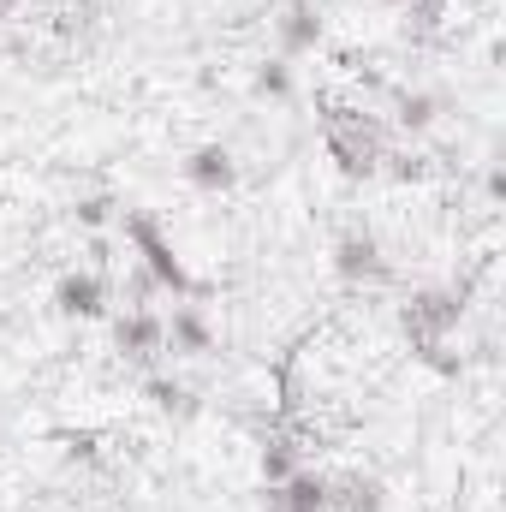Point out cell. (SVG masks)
Returning a JSON list of instances; mask_svg holds the SVG:
<instances>
[{
    "instance_id": "6da1fadb",
    "label": "cell",
    "mask_w": 506,
    "mask_h": 512,
    "mask_svg": "<svg viewBox=\"0 0 506 512\" xmlns=\"http://www.w3.org/2000/svg\"><path fill=\"white\" fill-rule=\"evenodd\" d=\"M459 322H465V292H459V286H417V292L399 304V328H405L411 352H417L429 370H441V376L459 370V358H453Z\"/></svg>"
},
{
    "instance_id": "7a4b0ae2",
    "label": "cell",
    "mask_w": 506,
    "mask_h": 512,
    "mask_svg": "<svg viewBox=\"0 0 506 512\" xmlns=\"http://www.w3.org/2000/svg\"><path fill=\"white\" fill-rule=\"evenodd\" d=\"M126 245L137 251V268L155 280V292H173L179 304H197V298H203V280L185 268V256L173 251L167 227H161L149 209H126Z\"/></svg>"
},
{
    "instance_id": "3957f363",
    "label": "cell",
    "mask_w": 506,
    "mask_h": 512,
    "mask_svg": "<svg viewBox=\"0 0 506 512\" xmlns=\"http://www.w3.org/2000/svg\"><path fill=\"white\" fill-rule=\"evenodd\" d=\"M328 155L340 161L346 179H376L381 161H387V143H381L376 120H364V114H340V120H328Z\"/></svg>"
},
{
    "instance_id": "277c9868",
    "label": "cell",
    "mask_w": 506,
    "mask_h": 512,
    "mask_svg": "<svg viewBox=\"0 0 506 512\" xmlns=\"http://www.w3.org/2000/svg\"><path fill=\"white\" fill-rule=\"evenodd\" d=\"M334 274H340L346 286H381V280H393L387 245H381L370 227H346V233L334 239Z\"/></svg>"
},
{
    "instance_id": "5b68a950",
    "label": "cell",
    "mask_w": 506,
    "mask_h": 512,
    "mask_svg": "<svg viewBox=\"0 0 506 512\" xmlns=\"http://www.w3.org/2000/svg\"><path fill=\"white\" fill-rule=\"evenodd\" d=\"M114 352H120L126 364H155V358L167 352V322H161L149 304H126V310L114 316Z\"/></svg>"
},
{
    "instance_id": "8992f818",
    "label": "cell",
    "mask_w": 506,
    "mask_h": 512,
    "mask_svg": "<svg viewBox=\"0 0 506 512\" xmlns=\"http://www.w3.org/2000/svg\"><path fill=\"white\" fill-rule=\"evenodd\" d=\"M54 310L66 322H102L108 316V280L96 268H66L54 280Z\"/></svg>"
},
{
    "instance_id": "52a82bcc",
    "label": "cell",
    "mask_w": 506,
    "mask_h": 512,
    "mask_svg": "<svg viewBox=\"0 0 506 512\" xmlns=\"http://www.w3.org/2000/svg\"><path fill=\"white\" fill-rule=\"evenodd\" d=\"M274 42H280V60H304L322 48V6L316 0H286L274 12Z\"/></svg>"
},
{
    "instance_id": "ba28073f",
    "label": "cell",
    "mask_w": 506,
    "mask_h": 512,
    "mask_svg": "<svg viewBox=\"0 0 506 512\" xmlns=\"http://www.w3.org/2000/svg\"><path fill=\"white\" fill-rule=\"evenodd\" d=\"M185 179H191V191L221 197V191L239 185V155H233L227 143H197V149L185 155Z\"/></svg>"
},
{
    "instance_id": "9c48e42d",
    "label": "cell",
    "mask_w": 506,
    "mask_h": 512,
    "mask_svg": "<svg viewBox=\"0 0 506 512\" xmlns=\"http://www.w3.org/2000/svg\"><path fill=\"white\" fill-rule=\"evenodd\" d=\"M262 512H334V507H328V477H322V471H310V465H298L286 483H268Z\"/></svg>"
},
{
    "instance_id": "30bf717a",
    "label": "cell",
    "mask_w": 506,
    "mask_h": 512,
    "mask_svg": "<svg viewBox=\"0 0 506 512\" xmlns=\"http://www.w3.org/2000/svg\"><path fill=\"white\" fill-rule=\"evenodd\" d=\"M328 507L334 512H387V483L376 471H340L328 477Z\"/></svg>"
},
{
    "instance_id": "8fae6325",
    "label": "cell",
    "mask_w": 506,
    "mask_h": 512,
    "mask_svg": "<svg viewBox=\"0 0 506 512\" xmlns=\"http://www.w3.org/2000/svg\"><path fill=\"white\" fill-rule=\"evenodd\" d=\"M161 322H167V346L179 358H203L215 346V328H209L203 304H173V316H161Z\"/></svg>"
},
{
    "instance_id": "7c38bea8",
    "label": "cell",
    "mask_w": 506,
    "mask_h": 512,
    "mask_svg": "<svg viewBox=\"0 0 506 512\" xmlns=\"http://www.w3.org/2000/svg\"><path fill=\"white\" fill-rule=\"evenodd\" d=\"M143 399L161 411V417H173V423H191L197 411H203V399H197V387L179 382V376H167V370H149V382H143Z\"/></svg>"
},
{
    "instance_id": "4fadbf2b",
    "label": "cell",
    "mask_w": 506,
    "mask_h": 512,
    "mask_svg": "<svg viewBox=\"0 0 506 512\" xmlns=\"http://www.w3.org/2000/svg\"><path fill=\"white\" fill-rule=\"evenodd\" d=\"M298 465H304V447H298V435H286V429H268V435H262V483H286Z\"/></svg>"
},
{
    "instance_id": "5bb4252c",
    "label": "cell",
    "mask_w": 506,
    "mask_h": 512,
    "mask_svg": "<svg viewBox=\"0 0 506 512\" xmlns=\"http://www.w3.org/2000/svg\"><path fill=\"white\" fill-rule=\"evenodd\" d=\"M251 96H256V102H292V96H298L292 60H280V54H274V60H262V66L251 72Z\"/></svg>"
},
{
    "instance_id": "9a60e30c",
    "label": "cell",
    "mask_w": 506,
    "mask_h": 512,
    "mask_svg": "<svg viewBox=\"0 0 506 512\" xmlns=\"http://www.w3.org/2000/svg\"><path fill=\"white\" fill-rule=\"evenodd\" d=\"M393 114H399V131H411V137H423V131L435 126V120H441V96H429V90H405Z\"/></svg>"
},
{
    "instance_id": "2e32d148",
    "label": "cell",
    "mask_w": 506,
    "mask_h": 512,
    "mask_svg": "<svg viewBox=\"0 0 506 512\" xmlns=\"http://www.w3.org/2000/svg\"><path fill=\"white\" fill-rule=\"evenodd\" d=\"M108 221H114V197H108V191L78 197V227H90V233H96V227H108Z\"/></svg>"
},
{
    "instance_id": "e0dca14e",
    "label": "cell",
    "mask_w": 506,
    "mask_h": 512,
    "mask_svg": "<svg viewBox=\"0 0 506 512\" xmlns=\"http://www.w3.org/2000/svg\"><path fill=\"white\" fill-rule=\"evenodd\" d=\"M483 197H489V203H501L506 197V167L501 161H489V173H483Z\"/></svg>"
},
{
    "instance_id": "ac0fdd59",
    "label": "cell",
    "mask_w": 506,
    "mask_h": 512,
    "mask_svg": "<svg viewBox=\"0 0 506 512\" xmlns=\"http://www.w3.org/2000/svg\"><path fill=\"white\" fill-rule=\"evenodd\" d=\"M381 6H405V0H381Z\"/></svg>"
}]
</instances>
